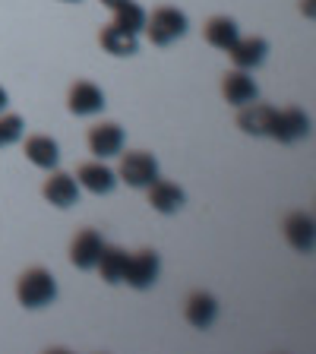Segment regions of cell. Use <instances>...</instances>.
I'll return each mask as SVG.
<instances>
[{
  "mask_svg": "<svg viewBox=\"0 0 316 354\" xmlns=\"http://www.w3.org/2000/svg\"><path fill=\"white\" fill-rule=\"evenodd\" d=\"M285 237L297 253H310L316 241V225L310 212H291L285 218Z\"/></svg>",
  "mask_w": 316,
  "mask_h": 354,
  "instance_id": "obj_8",
  "label": "cell"
},
{
  "mask_svg": "<svg viewBox=\"0 0 316 354\" xmlns=\"http://www.w3.org/2000/svg\"><path fill=\"white\" fill-rule=\"evenodd\" d=\"M80 184L86 187L89 193L104 196V193H111L114 187H118V174H114L108 165H102V158H98V162L80 165Z\"/></svg>",
  "mask_w": 316,
  "mask_h": 354,
  "instance_id": "obj_14",
  "label": "cell"
},
{
  "mask_svg": "<svg viewBox=\"0 0 316 354\" xmlns=\"http://www.w3.org/2000/svg\"><path fill=\"white\" fill-rule=\"evenodd\" d=\"M275 114H279V111L269 108V104L250 102L237 111V127H241L243 133H250V136H269L272 124H275Z\"/></svg>",
  "mask_w": 316,
  "mask_h": 354,
  "instance_id": "obj_7",
  "label": "cell"
},
{
  "mask_svg": "<svg viewBox=\"0 0 316 354\" xmlns=\"http://www.w3.org/2000/svg\"><path fill=\"white\" fill-rule=\"evenodd\" d=\"M26 158H29L35 168L54 171L60 162V149L51 136H29V140H26Z\"/></svg>",
  "mask_w": 316,
  "mask_h": 354,
  "instance_id": "obj_17",
  "label": "cell"
},
{
  "mask_svg": "<svg viewBox=\"0 0 316 354\" xmlns=\"http://www.w3.org/2000/svg\"><path fill=\"white\" fill-rule=\"evenodd\" d=\"M158 272H162V259L155 250H140L133 253L130 263H127V272H124V281L136 291H146L158 281Z\"/></svg>",
  "mask_w": 316,
  "mask_h": 354,
  "instance_id": "obj_4",
  "label": "cell"
},
{
  "mask_svg": "<svg viewBox=\"0 0 316 354\" xmlns=\"http://www.w3.org/2000/svg\"><path fill=\"white\" fill-rule=\"evenodd\" d=\"M102 250H104L102 234L92 231V228H86L73 237V243H70V263H73L76 269H95Z\"/></svg>",
  "mask_w": 316,
  "mask_h": 354,
  "instance_id": "obj_5",
  "label": "cell"
},
{
  "mask_svg": "<svg viewBox=\"0 0 316 354\" xmlns=\"http://www.w3.org/2000/svg\"><path fill=\"white\" fill-rule=\"evenodd\" d=\"M120 180H127L136 190H146L158 180V162H155L149 152H127L120 158Z\"/></svg>",
  "mask_w": 316,
  "mask_h": 354,
  "instance_id": "obj_3",
  "label": "cell"
},
{
  "mask_svg": "<svg viewBox=\"0 0 316 354\" xmlns=\"http://www.w3.org/2000/svg\"><path fill=\"white\" fill-rule=\"evenodd\" d=\"M114 10V26H120V29L133 32V35H140L142 29H146V10L140 7V3H133V0H120Z\"/></svg>",
  "mask_w": 316,
  "mask_h": 354,
  "instance_id": "obj_21",
  "label": "cell"
},
{
  "mask_svg": "<svg viewBox=\"0 0 316 354\" xmlns=\"http://www.w3.org/2000/svg\"><path fill=\"white\" fill-rule=\"evenodd\" d=\"M228 54H231L237 70H253V66H259L266 60L269 41H266V38H237V41L228 48Z\"/></svg>",
  "mask_w": 316,
  "mask_h": 354,
  "instance_id": "obj_13",
  "label": "cell"
},
{
  "mask_svg": "<svg viewBox=\"0 0 316 354\" xmlns=\"http://www.w3.org/2000/svg\"><path fill=\"white\" fill-rule=\"evenodd\" d=\"M221 92H225V102L234 104V108H243V104H250V102H257V98H259L257 82L243 73V70H234V73L225 76Z\"/></svg>",
  "mask_w": 316,
  "mask_h": 354,
  "instance_id": "obj_12",
  "label": "cell"
},
{
  "mask_svg": "<svg viewBox=\"0 0 316 354\" xmlns=\"http://www.w3.org/2000/svg\"><path fill=\"white\" fill-rule=\"evenodd\" d=\"M102 3H104V7H118L120 0H102Z\"/></svg>",
  "mask_w": 316,
  "mask_h": 354,
  "instance_id": "obj_24",
  "label": "cell"
},
{
  "mask_svg": "<svg viewBox=\"0 0 316 354\" xmlns=\"http://www.w3.org/2000/svg\"><path fill=\"white\" fill-rule=\"evenodd\" d=\"M22 130H26V120L19 114H0V149L13 146L22 136Z\"/></svg>",
  "mask_w": 316,
  "mask_h": 354,
  "instance_id": "obj_22",
  "label": "cell"
},
{
  "mask_svg": "<svg viewBox=\"0 0 316 354\" xmlns=\"http://www.w3.org/2000/svg\"><path fill=\"white\" fill-rule=\"evenodd\" d=\"M102 48L108 54H114V57H130V54L140 51V38L111 22L108 29H102Z\"/></svg>",
  "mask_w": 316,
  "mask_h": 354,
  "instance_id": "obj_19",
  "label": "cell"
},
{
  "mask_svg": "<svg viewBox=\"0 0 316 354\" xmlns=\"http://www.w3.org/2000/svg\"><path fill=\"white\" fill-rule=\"evenodd\" d=\"M146 32H149V41L165 48V44L187 35V16L174 7H158L152 16H146Z\"/></svg>",
  "mask_w": 316,
  "mask_h": 354,
  "instance_id": "obj_2",
  "label": "cell"
},
{
  "mask_svg": "<svg viewBox=\"0 0 316 354\" xmlns=\"http://www.w3.org/2000/svg\"><path fill=\"white\" fill-rule=\"evenodd\" d=\"M3 108H7V88L0 86V114H3Z\"/></svg>",
  "mask_w": 316,
  "mask_h": 354,
  "instance_id": "obj_23",
  "label": "cell"
},
{
  "mask_svg": "<svg viewBox=\"0 0 316 354\" xmlns=\"http://www.w3.org/2000/svg\"><path fill=\"white\" fill-rule=\"evenodd\" d=\"M237 38H241L237 22L228 19V16H212V19L206 22V41L212 44V48H219V51H228Z\"/></svg>",
  "mask_w": 316,
  "mask_h": 354,
  "instance_id": "obj_20",
  "label": "cell"
},
{
  "mask_svg": "<svg viewBox=\"0 0 316 354\" xmlns=\"http://www.w3.org/2000/svg\"><path fill=\"white\" fill-rule=\"evenodd\" d=\"M187 323L196 326V329H209V326L215 323V317H219V301H215L212 295H206V291H193L190 297H187Z\"/></svg>",
  "mask_w": 316,
  "mask_h": 354,
  "instance_id": "obj_15",
  "label": "cell"
},
{
  "mask_svg": "<svg viewBox=\"0 0 316 354\" xmlns=\"http://www.w3.org/2000/svg\"><path fill=\"white\" fill-rule=\"evenodd\" d=\"M44 199L57 209H70L73 203H80V184L70 174H64V171H54L44 180Z\"/></svg>",
  "mask_w": 316,
  "mask_h": 354,
  "instance_id": "obj_10",
  "label": "cell"
},
{
  "mask_svg": "<svg viewBox=\"0 0 316 354\" xmlns=\"http://www.w3.org/2000/svg\"><path fill=\"white\" fill-rule=\"evenodd\" d=\"M16 297H19L22 307H29V310L48 307L57 297V281H54V275L48 269H38V266L35 269H26L19 275V281H16Z\"/></svg>",
  "mask_w": 316,
  "mask_h": 354,
  "instance_id": "obj_1",
  "label": "cell"
},
{
  "mask_svg": "<svg viewBox=\"0 0 316 354\" xmlns=\"http://www.w3.org/2000/svg\"><path fill=\"white\" fill-rule=\"evenodd\" d=\"M70 3H73V0H70Z\"/></svg>",
  "mask_w": 316,
  "mask_h": 354,
  "instance_id": "obj_25",
  "label": "cell"
},
{
  "mask_svg": "<svg viewBox=\"0 0 316 354\" xmlns=\"http://www.w3.org/2000/svg\"><path fill=\"white\" fill-rule=\"evenodd\" d=\"M70 111H73L76 118H92L98 111L104 108V92L95 86V82H76L70 88V98H66Z\"/></svg>",
  "mask_w": 316,
  "mask_h": 354,
  "instance_id": "obj_9",
  "label": "cell"
},
{
  "mask_svg": "<svg viewBox=\"0 0 316 354\" xmlns=\"http://www.w3.org/2000/svg\"><path fill=\"white\" fill-rule=\"evenodd\" d=\"M89 149L98 158H114L124 149V130L118 124H98L89 130Z\"/></svg>",
  "mask_w": 316,
  "mask_h": 354,
  "instance_id": "obj_11",
  "label": "cell"
},
{
  "mask_svg": "<svg viewBox=\"0 0 316 354\" xmlns=\"http://www.w3.org/2000/svg\"><path fill=\"white\" fill-rule=\"evenodd\" d=\"M307 133H310V118L301 108H288V111L275 114V124H272L269 136L279 142H297V140H304Z\"/></svg>",
  "mask_w": 316,
  "mask_h": 354,
  "instance_id": "obj_6",
  "label": "cell"
},
{
  "mask_svg": "<svg viewBox=\"0 0 316 354\" xmlns=\"http://www.w3.org/2000/svg\"><path fill=\"white\" fill-rule=\"evenodd\" d=\"M127 263H130V253H127L124 247H108V243H104V250H102V257H98L95 269L102 272V279L108 281V285H118V281H124Z\"/></svg>",
  "mask_w": 316,
  "mask_h": 354,
  "instance_id": "obj_18",
  "label": "cell"
},
{
  "mask_svg": "<svg viewBox=\"0 0 316 354\" xmlns=\"http://www.w3.org/2000/svg\"><path fill=\"white\" fill-rule=\"evenodd\" d=\"M184 190L177 184H171V180H155L152 187H149V203H152V209L155 212H162V215H171V212H177V209L184 206Z\"/></svg>",
  "mask_w": 316,
  "mask_h": 354,
  "instance_id": "obj_16",
  "label": "cell"
}]
</instances>
